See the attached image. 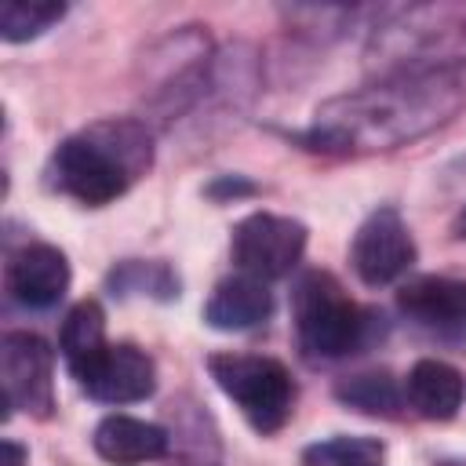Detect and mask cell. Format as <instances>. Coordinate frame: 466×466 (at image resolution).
<instances>
[{
    "label": "cell",
    "mask_w": 466,
    "mask_h": 466,
    "mask_svg": "<svg viewBox=\"0 0 466 466\" xmlns=\"http://www.w3.org/2000/svg\"><path fill=\"white\" fill-rule=\"evenodd\" d=\"M4 400L11 411L47 419L55 408V353L40 335L7 331L0 342Z\"/></svg>",
    "instance_id": "obj_7"
},
{
    "label": "cell",
    "mask_w": 466,
    "mask_h": 466,
    "mask_svg": "<svg viewBox=\"0 0 466 466\" xmlns=\"http://www.w3.org/2000/svg\"><path fill=\"white\" fill-rule=\"evenodd\" d=\"M339 400H346L350 408L357 411H368V415H397V408L404 404L397 382L386 375V371H364V375H350L335 386Z\"/></svg>",
    "instance_id": "obj_17"
},
{
    "label": "cell",
    "mask_w": 466,
    "mask_h": 466,
    "mask_svg": "<svg viewBox=\"0 0 466 466\" xmlns=\"http://www.w3.org/2000/svg\"><path fill=\"white\" fill-rule=\"evenodd\" d=\"M167 448H171L167 430L135 415H106L95 426V451L113 466H142L164 459Z\"/></svg>",
    "instance_id": "obj_12"
},
{
    "label": "cell",
    "mask_w": 466,
    "mask_h": 466,
    "mask_svg": "<svg viewBox=\"0 0 466 466\" xmlns=\"http://www.w3.org/2000/svg\"><path fill=\"white\" fill-rule=\"evenodd\" d=\"M400 313L415 320L419 328L441 331V335H459L466 331V280L455 277H411L397 291Z\"/></svg>",
    "instance_id": "obj_10"
},
{
    "label": "cell",
    "mask_w": 466,
    "mask_h": 466,
    "mask_svg": "<svg viewBox=\"0 0 466 466\" xmlns=\"http://www.w3.org/2000/svg\"><path fill=\"white\" fill-rule=\"evenodd\" d=\"M350 258H353V269L364 284L382 288V284L400 280L411 269L415 240L393 208H379L360 222L353 248H350Z\"/></svg>",
    "instance_id": "obj_8"
},
{
    "label": "cell",
    "mask_w": 466,
    "mask_h": 466,
    "mask_svg": "<svg viewBox=\"0 0 466 466\" xmlns=\"http://www.w3.org/2000/svg\"><path fill=\"white\" fill-rule=\"evenodd\" d=\"M466 106L459 76L375 80L317 106L302 142L320 153H379L444 127Z\"/></svg>",
    "instance_id": "obj_1"
},
{
    "label": "cell",
    "mask_w": 466,
    "mask_h": 466,
    "mask_svg": "<svg viewBox=\"0 0 466 466\" xmlns=\"http://www.w3.org/2000/svg\"><path fill=\"white\" fill-rule=\"evenodd\" d=\"M386 448L375 437H331L302 451V466H382Z\"/></svg>",
    "instance_id": "obj_18"
},
{
    "label": "cell",
    "mask_w": 466,
    "mask_h": 466,
    "mask_svg": "<svg viewBox=\"0 0 466 466\" xmlns=\"http://www.w3.org/2000/svg\"><path fill=\"white\" fill-rule=\"evenodd\" d=\"M106 346H109V342H106V313H102V306L91 302V299L76 302V306L66 313L62 335H58L62 360H66V368L73 371L76 382L91 371V364L106 353Z\"/></svg>",
    "instance_id": "obj_15"
},
{
    "label": "cell",
    "mask_w": 466,
    "mask_h": 466,
    "mask_svg": "<svg viewBox=\"0 0 466 466\" xmlns=\"http://www.w3.org/2000/svg\"><path fill=\"white\" fill-rule=\"evenodd\" d=\"M66 15L62 0H4L0 4V36L7 44H22L51 29Z\"/></svg>",
    "instance_id": "obj_16"
},
{
    "label": "cell",
    "mask_w": 466,
    "mask_h": 466,
    "mask_svg": "<svg viewBox=\"0 0 466 466\" xmlns=\"http://www.w3.org/2000/svg\"><path fill=\"white\" fill-rule=\"evenodd\" d=\"M306 251V226L288 215L255 211L233 229V262L258 280L288 277Z\"/></svg>",
    "instance_id": "obj_6"
},
{
    "label": "cell",
    "mask_w": 466,
    "mask_h": 466,
    "mask_svg": "<svg viewBox=\"0 0 466 466\" xmlns=\"http://www.w3.org/2000/svg\"><path fill=\"white\" fill-rule=\"evenodd\" d=\"M404 397H408V404H411L422 419L444 422V419H451V415L462 408L466 379H462L459 368H451V364H444V360H419V364L408 371Z\"/></svg>",
    "instance_id": "obj_14"
},
{
    "label": "cell",
    "mask_w": 466,
    "mask_h": 466,
    "mask_svg": "<svg viewBox=\"0 0 466 466\" xmlns=\"http://www.w3.org/2000/svg\"><path fill=\"white\" fill-rule=\"evenodd\" d=\"M368 66L379 80L455 76L466 66V4L400 7L379 22L368 44Z\"/></svg>",
    "instance_id": "obj_3"
},
{
    "label": "cell",
    "mask_w": 466,
    "mask_h": 466,
    "mask_svg": "<svg viewBox=\"0 0 466 466\" xmlns=\"http://www.w3.org/2000/svg\"><path fill=\"white\" fill-rule=\"evenodd\" d=\"M208 371L258 433H277L291 419L295 382L280 360L255 353H215L208 357Z\"/></svg>",
    "instance_id": "obj_5"
},
{
    "label": "cell",
    "mask_w": 466,
    "mask_h": 466,
    "mask_svg": "<svg viewBox=\"0 0 466 466\" xmlns=\"http://www.w3.org/2000/svg\"><path fill=\"white\" fill-rule=\"evenodd\" d=\"M291 309H295L299 342L309 357L339 360L371 342L375 317L368 309H360L331 273H320V269L306 273L295 284Z\"/></svg>",
    "instance_id": "obj_4"
},
{
    "label": "cell",
    "mask_w": 466,
    "mask_h": 466,
    "mask_svg": "<svg viewBox=\"0 0 466 466\" xmlns=\"http://www.w3.org/2000/svg\"><path fill=\"white\" fill-rule=\"evenodd\" d=\"M4 466H25V448L15 441H4Z\"/></svg>",
    "instance_id": "obj_19"
},
{
    "label": "cell",
    "mask_w": 466,
    "mask_h": 466,
    "mask_svg": "<svg viewBox=\"0 0 466 466\" xmlns=\"http://www.w3.org/2000/svg\"><path fill=\"white\" fill-rule=\"evenodd\" d=\"M69 288V262L51 244H29L7 262V291L29 309L55 306Z\"/></svg>",
    "instance_id": "obj_11"
},
{
    "label": "cell",
    "mask_w": 466,
    "mask_h": 466,
    "mask_svg": "<svg viewBox=\"0 0 466 466\" xmlns=\"http://www.w3.org/2000/svg\"><path fill=\"white\" fill-rule=\"evenodd\" d=\"M459 226H462V237H466V215H462V222H459Z\"/></svg>",
    "instance_id": "obj_20"
},
{
    "label": "cell",
    "mask_w": 466,
    "mask_h": 466,
    "mask_svg": "<svg viewBox=\"0 0 466 466\" xmlns=\"http://www.w3.org/2000/svg\"><path fill=\"white\" fill-rule=\"evenodd\" d=\"M269 309H273V295H269L266 280L240 273V277H226L211 291V299L204 306V320L215 331H248V328L262 324L269 317Z\"/></svg>",
    "instance_id": "obj_13"
},
{
    "label": "cell",
    "mask_w": 466,
    "mask_h": 466,
    "mask_svg": "<svg viewBox=\"0 0 466 466\" xmlns=\"http://www.w3.org/2000/svg\"><path fill=\"white\" fill-rule=\"evenodd\" d=\"M80 386L102 404H135L157 390V368L146 350L131 342H116L106 346V353L91 364Z\"/></svg>",
    "instance_id": "obj_9"
},
{
    "label": "cell",
    "mask_w": 466,
    "mask_h": 466,
    "mask_svg": "<svg viewBox=\"0 0 466 466\" xmlns=\"http://www.w3.org/2000/svg\"><path fill=\"white\" fill-rule=\"evenodd\" d=\"M153 164V135L138 120H98L58 142L51 153V182L87 204L102 208L124 197Z\"/></svg>",
    "instance_id": "obj_2"
}]
</instances>
